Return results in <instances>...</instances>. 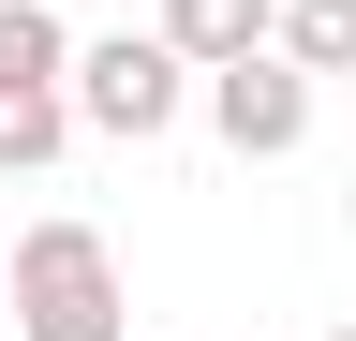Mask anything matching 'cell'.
Returning <instances> with one entry per match:
<instances>
[{"instance_id":"6da1fadb","label":"cell","mask_w":356,"mask_h":341,"mask_svg":"<svg viewBox=\"0 0 356 341\" xmlns=\"http://www.w3.org/2000/svg\"><path fill=\"white\" fill-rule=\"evenodd\" d=\"M0 312H15V341H134L104 223H15V297Z\"/></svg>"},{"instance_id":"7a4b0ae2","label":"cell","mask_w":356,"mask_h":341,"mask_svg":"<svg viewBox=\"0 0 356 341\" xmlns=\"http://www.w3.org/2000/svg\"><path fill=\"white\" fill-rule=\"evenodd\" d=\"M193 104H208V74L163 45V15H149V30H104V45H74V119H89L104 149H163Z\"/></svg>"},{"instance_id":"3957f363","label":"cell","mask_w":356,"mask_h":341,"mask_svg":"<svg viewBox=\"0 0 356 341\" xmlns=\"http://www.w3.org/2000/svg\"><path fill=\"white\" fill-rule=\"evenodd\" d=\"M312 90H327L312 60L252 45V60H222V74H208V134L238 149V163H282V149H312Z\"/></svg>"},{"instance_id":"277c9868","label":"cell","mask_w":356,"mask_h":341,"mask_svg":"<svg viewBox=\"0 0 356 341\" xmlns=\"http://www.w3.org/2000/svg\"><path fill=\"white\" fill-rule=\"evenodd\" d=\"M149 15H163V45L193 60V74L252 60V45H282V0H149Z\"/></svg>"},{"instance_id":"5b68a950","label":"cell","mask_w":356,"mask_h":341,"mask_svg":"<svg viewBox=\"0 0 356 341\" xmlns=\"http://www.w3.org/2000/svg\"><path fill=\"white\" fill-rule=\"evenodd\" d=\"M74 134H89V119H74V90H60V74H0V178H44Z\"/></svg>"},{"instance_id":"8992f818","label":"cell","mask_w":356,"mask_h":341,"mask_svg":"<svg viewBox=\"0 0 356 341\" xmlns=\"http://www.w3.org/2000/svg\"><path fill=\"white\" fill-rule=\"evenodd\" d=\"M282 60H312V74H356V0H282Z\"/></svg>"},{"instance_id":"52a82bcc","label":"cell","mask_w":356,"mask_h":341,"mask_svg":"<svg viewBox=\"0 0 356 341\" xmlns=\"http://www.w3.org/2000/svg\"><path fill=\"white\" fill-rule=\"evenodd\" d=\"M0 297H15V238H0Z\"/></svg>"},{"instance_id":"ba28073f","label":"cell","mask_w":356,"mask_h":341,"mask_svg":"<svg viewBox=\"0 0 356 341\" xmlns=\"http://www.w3.org/2000/svg\"><path fill=\"white\" fill-rule=\"evenodd\" d=\"M327 341H356V326H327Z\"/></svg>"}]
</instances>
